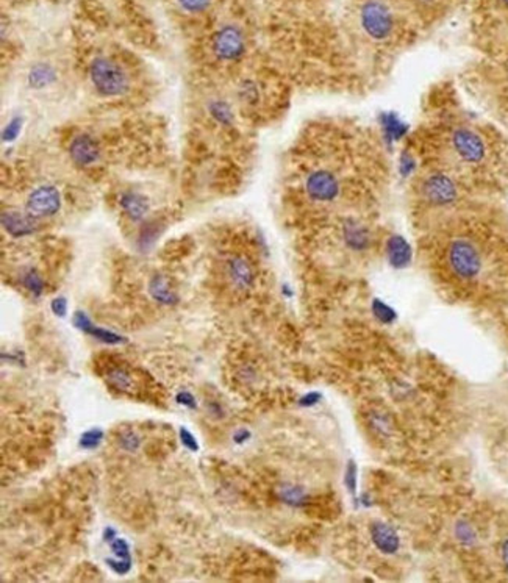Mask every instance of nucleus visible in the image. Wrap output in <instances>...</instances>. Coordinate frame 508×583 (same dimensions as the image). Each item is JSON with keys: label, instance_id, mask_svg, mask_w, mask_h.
Masks as SVG:
<instances>
[{"label": "nucleus", "instance_id": "f704fd0d", "mask_svg": "<svg viewBox=\"0 0 508 583\" xmlns=\"http://www.w3.org/2000/svg\"><path fill=\"white\" fill-rule=\"evenodd\" d=\"M107 564L111 568L113 573H116L117 575H126L130 573V569H132V563L128 562H121V560H113V558H108Z\"/></svg>", "mask_w": 508, "mask_h": 583}, {"label": "nucleus", "instance_id": "20e7f679", "mask_svg": "<svg viewBox=\"0 0 508 583\" xmlns=\"http://www.w3.org/2000/svg\"><path fill=\"white\" fill-rule=\"evenodd\" d=\"M360 24L371 40L385 41L394 32L396 19L383 0H366L360 8Z\"/></svg>", "mask_w": 508, "mask_h": 583}, {"label": "nucleus", "instance_id": "4be33fe9", "mask_svg": "<svg viewBox=\"0 0 508 583\" xmlns=\"http://www.w3.org/2000/svg\"><path fill=\"white\" fill-rule=\"evenodd\" d=\"M371 310H373V315L375 316L377 321L382 324L389 325L398 321V313H396V310L391 308L389 305H387L380 299L373 300V304H371Z\"/></svg>", "mask_w": 508, "mask_h": 583}, {"label": "nucleus", "instance_id": "473e14b6", "mask_svg": "<svg viewBox=\"0 0 508 583\" xmlns=\"http://www.w3.org/2000/svg\"><path fill=\"white\" fill-rule=\"evenodd\" d=\"M72 322H74V325H76V327L78 329V330H82L83 333H88V330L92 327V321L91 319L85 315L83 311H77L76 315H74V319H72Z\"/></svg>", "mask_w": 508, "mask_h": 583}, {"label": "nucleus", "instance_id": "c756f323", "mask_svg": "<svg viewBox=\"0 0 508 583\" xmlns=\"http://www.w3.org/2000/svg\"><path fill=\"white\" fill-rule=\"evenodd\" d=\"M357 474H358V469H357V464L355 462H350L348 463V468H346V474H344V483H346V488L350 494H355L357 493Z\"/></svg>", "mask_w": 508, "mask_h": 583}, {"label": "nucleus", "instance_id": "7c9ffc66", "mask_svg": "<svg viewBox=\"0 0 508 583\" xmlns=\"http://www.w3.org/2000/svg\"><path fill=\"white\" fill-rule=\"evenodd\" d=\"M178 3L189 13H202L210 7L212 0H178Z\"/></svg>", "mask_w": 508, "mask_h": 583}, {"label": "nucleus", "instance_id": "2f4dec72", "mask_svg": "<svg viewBox=\"0 0 508 583\" xmlns=\"http://www.w3.org/2000/svg\"><path fill=\"white\" fill-rule=\"evenodd\" d=\"M178 433H180V441H182L183 447H187V449L191 451V452H197V451H199V443H197V440L194 438V435L191 433L188 430V428L182 427L180 430H178Z\"/></svg>", "mask_w": 508, "mask_h": 583}, {"label": "nucleus", "instance_id": "a211bd4d", "mask_svg": "<svg viewBox=\"0 0 508 583\" xmlns=\"http://www.w3.org/2000/svg\"><path fill=\"white\" fill-rule=\"evenodd\" d=\"M277 496H278V499L283 502V504H287L289 507H294V508H300V507L308 504L307 491L303 489L302 487H299V485L283 483L277 488Z\"/></svg>", "mask_w": 508, "mask_h": 583}, {"label": "nucleus", "instance_id": "f3484780", "mask_svg": "<svg viewBox=\"0 0 508 583\" xmlns=\"http://www.w3.org/2000/svg\"><path fill=\"white\" fill-rule=\"evenodd\" d=\"M380 125L382 132L385 133L387 139L389 141H398L402 139L408 132V124L405 121H402L398 114L393 112H385L380 114Z\"/></svg>", "mask_w": 508, "mask_h": 583}, {"label": "nucleus", "instance_id": "393cba45", "mask_svg": "<svg viewBox=\"0 0 508 583\" xmlns=\"http://www.w3.org/2000/svg\"><path fill=\"white\" fill-rule=\"evenodd\" d=\"M102 440H103L102 428H99V427L90 428V430H86L82 437H80L78 446L83 447L85 451H92V449H96V447H99V444L102 443Z\"/></svg>", "mask_w": 508, "mask_h": 583}, {"label": "nucleus", "instance_id": "f257e3e1", "mask_svg": "<svg viewBox=\"0 0 508 583\" xmlns=\"http://www.w3.org/2000/svg\"><path fill=\"white\" fill-rule=\"evenodd\" d=\"M450 272L457 279L471 281L477 279L482 272L483 260L477 245L469 238H454L448 245L446 252Z\"/></svg>", "mask_w": 508, "mask_h": 583}, {"label": "nucleus", "instance_id": "37998d69", "mask_svg": "<svg viewBox=\"0 0 508 583\" xmlns=\"http://www.w3.org/2000/svg\"><path fill=\"white\" fill-rule=\"evenodd\" d=\"M416 2L421 5H432L435 0H416Z\"/></svg>", "mask_w": 508, "mask_h": 583}, {"label": "nucleus", "instance_id": "4c0bfd02", "mask_svg": "<svg viewBox=\"0 0 508 583\" xmlns=\"http://www.w3.org/2000/svg\"><path fill=\"white\" fill-rule=\"evenodd\" d=\"M322 399V394L318 391H313V392H308V394L302 396L299 399V405L300 407H313V405L318 403Z\"/></svg>", "mask_w": 508, "mask_h": 583}, {"label": "nucleus", "instance_id": "1a4fd4ad", "mask_svg": "<svg viewBox=\"0 0 508 583\" xmlns=\"http://www.w3.org/2000/svg\"><path fill=\"white\" fill-rule=\"evenodd\" d=\"M69 153L72 159L80 166H90L101 158V147L90 134L82 133L72 139Z\"/></svg>", "mask_w": 508, "mask_h": 583}, {"label": "nucleus", "instance_id": "72a5a7b5", "mask_svg": "<svg viewBox=\"0 0 508 583\" xmlns=\"http://www.w3.org/2000/svg\"><path fill=\"white\" fill-rule=\"evenodd\" d=\"M455 533H457L458 539H460V541H463V543H473L475 539L473 529H471V527L468 524H464V523H460L457 525Z\"/></svg>", "mask_w": 508, "mask_h": 583}, {"label": "nucleus", "instance_id": "ddd939ff", "mask_svg": "<svg viewBox=\"0 0 508 583\" xmlns=\"http://www.w3.org/2000/svg\"><path fill=\"white\" fill-rule=\"evenodd\" d=\"M343 238L349 249L362 252L369 249L371 245V232L364 224L357 219H348L343 224Z\"/></svg>", "mask_w": 508, "mask_h": 583}, {"label": "nucleus", "instance_id": "b1692460", "mask_svg": "<svg viewBox=\"0 0 508 583\" xmlns=\"http://www.w3.org/2000/svg\"><path fill=\"white\" fill-rule=\"evenodd\" d=\"M86 335L94 336L96 340L105 342V345H121V342H126L127 341L126 338H124L122 335L115 333V331L107 330V329L96 327V325H92V327L88 330V333H86Z\"/></svg>", "mask_w": 508, "mask_h": 583}, {"label": "nucleus", "instance_id": "39448f33", "mask_svg": "<svg viewBox=\"0 0 508 583\" xmlns=\"http://www.w3.org/2000/svg\"><path fill=\"white\" fill-rule=\"evenodd\" d=\"M421 193L424 200L433 207H449L460 198L458 183L444 173L427 175L421 185Z\"/></svg>", "mask_w": 508, "mask_h": 583}, {"label": "nucleus", "instance_id": "79ce46f5", "mask_svg": "<svg viewBox=\"0 0 508 583\" xmlns=\"http://www.w3.org/2000/svg\"><path fill=\"white\" fill-rule=\"evenodd\" d=\"M502 560H504L505 568L508 569V539L502 544Z\"/></svg>", "mask_w": 508, "mask_h": 583}, {"label": "nucleus", "instance_id": "a19ab883", "mask_svg": "<svg viewBox=\"0 0 508 583\" xmlns=\"http://www.w3.org/2000/svg\"><path fill=\"white\" fill-rule=\"evenodd\" d=\"M115 538H116V530L115 529H111V527H108V529H105V532H103V539H105V541L111 543Z\"/></svg>", "mask_w": 508, "mask_h": 583}, {"label": "nucleus", "instance_id": "7ed1b4c3", "mask_svg": "<svg viewBox=\"0 0 508 583\" xmlns=\"http://www.w3.org/2000/svg\"><path fill=\"white\" fill-rule=\"evenodd\" d=\"M450 149L457 159L466 166H479L488 157V144L482 134L474 128L460 125L450 133Z\"/></svg>", "mask_w": 508, "mask_h": 583}, {"label": "nucleus", "instance_id": "aec40b11", "mask_svg": "<svg viewBox=\"0 0 508 583\" xmlns=\"http://www.w3.org/2000/svg\"><path fill=\"white\" fill-rule=\"evenodd\" d=\"M107 382L113 386V388L119 390L122 392H130L133 391V378L130 374L122 369V367H113L107 372Z\"/></svg>", "mask_w": 508, "mask_h": 583}, {"label": "nucleus", "instance_id": "c03bdc74", "mask_svg": "<svg viewBox=\"0 0 508 583\" xmlns=\"http://www.w3.org/2000/svg\"><path fill=\"white\" fill-rule=\"evenodd\" d=\"M500 2H502V3H504V5H505V7L508 8V0H500Z\"/></svg>", "mask_w": 508, "mask_h": 583}, {"label": "nucleus", "instance_id": "2eb2a0df", "mask_svg": "<svg viewBox=\"0 0 508 583\" xmlns=\"http://www.w3.org/2000/svg\"><path fill=\"white\" fill-rule=\"evenodd\" d=\"M149 294L157 300L158 304H163V305H174L177 304V294L174 293V290L171 288L169 280H167L164 275H153L149 281Z\"/></svg>", "mask_w": 508, "mask_h": 583}, {"label": "nucleus", "instance_id": "6e6552de", "mask_svg": "<svg viewBox=\"0 0 508 583\" xmlns=\"http://www.w3.org/2000/svg\"><path fill=\"white\" fill-rule=\"evenodd\" d=\"M305 189L313 200L332 202L339 194V182L330 171L319 169L307 177Z\"/></svg>", "mask_w": 508, "mask_h": 583}, {"label": "nucleus", "instance_id": "412c9836", "mask_svg": "<svg viewBox=\"0 0 508 583\" xmlns=\"http://www.w3.org/2000/svg\"><path fill=\"white\" fill-rule=\"evenodd\" d=\"M368 424L371 428H373V432L375 435H379V437H385V438L389 437V433H391V428H393V424H391V421H389L388 415L385 413V411H379V410L371 411Z\"/></svg>", "mask_w": 508, "mask_h": 583}, {"label": "nucleus", "instance_id": "f03ea898", "mask_svg": "<svg viewBox=\"0 0 508 583\" xmlns=\"http://www.w3.org/2000/svg\"><path fill=\"white\" fill-rule=\"evenodd\" d=\"M90 78L99 94L113 97L121 96L128 89V77L113 60L99 57L90 66Z\"/></svg>", "mask_w": 508, "mask_h": 583}, {"label": "nucleus", "instance_id": "5701e85b", "mask_svg": "<svg viewBox=\"0 0 508 583\" xmlns=\"http://www.w3.org/2000/svg\"><path fill=\"white\" fill-rule=\"evenodd\" d=\"M22 284L35 297H40L42 291H44V280L41 279V275L36 272L35 269H28V271L22 275Z\"/></svg>", "mask_w": 508, "mask_h": 583}, {"label": "nucleus", "instance_id": "f8f14e48", "mask_svg": "<svg viewBox=\"0 0 508 583\" xmlns=\"http://www.w3.org/2000/svg\"><path fill=\"white\" fill-rule=\"evenodd\" d=\"M36 218L28 213L19 211H3L2 213V225L11 236L21 238L32 235L36 230Z\"/></svg>", "mask_w": 508, "mask_h": 583}, {"label": "nucleus", "instance_id": "a878e982", "mask_svg": "<svg viewBox=\"0 0 508 583\" xmlns=\"http://www.w3.org/2000/svg\"><path fill=\"white\" fill-rule=\"evenodd\" d=\"M210 113H212L213 118L221 122V124H230L233 121V113L230 107H228V103H226L224 101H216L213 102L212 105H210Z\"/></svg>", "mask_w": 508, "mask_h": 583}, {"label": "nucleus", "instance_id": "58836bf2", "mask_svg": "<svg viewBox=\"0 0 508 583\" xmlns=\"http://www.w3.org/2000/svg\"><path fill=\"white\" fill-rule=\"evenodd\" d=\"M414 169V159L410 155V153H404L400 158V173L404 175H408L410 173H413Z\"/></svg>", "mask_w": 508, "mask_h": 583}, {"label": "nucleus", "instance_id": "c9c22d12", "mask_svg": "<svg viewBox=\"0 0 508 583\" xmlns=\"http://www.w3.org/2000/svg\"><path fill=\"white\" fill-rule=\"evenodd\" d=\"M176 401L180 403V405H183V407H188V408H191V410H194L196 407H197V402H196V399H194V396L191 394L189 391H182V392H178L177 394V397H176Z\"/></svg>", "mask_w": 508, "mask_h": 583}, {"label": "nucleus", "instance_id": "423d86ee", "mask_svg": "<svg viewBox=\"0 0 508 583\" xmlns=\"http://www.w3.org/2000/svg\"><path fill=\"white\" fill-rule=\"evenodd\" d=\"M246 51L244 35L238 27H222L213 40V52L216 57L224 61H233L243 57Z\"/></svg>", "mask_w": 508, "mask_h": 583}, {"label": "nucleus", "instance_id": "cd10ccee", "mask_svg": "<svg viewBox=\"0 0 508 583\" xmlns=\"http://www.w3.org/2000/svg\"><path fill=\"white\" fill-rule=\"evenodd\" d=\"M22 124H24V119L21 116H16V118L11 119L8 122V125L5 127L2 138L5 143H10V141H15L17 137H19V133L22 130Z\"/></svg>", "mask_w": 508, "mask_h": 583}, {"label": "nucleus", "instance_id": "c85d7f7f", "mask_svg": "<svg viewBox=\"0 0 508 583\" xmlns=\"http://www.w3.org/2000/svg\"><path fill=\"white\" fill-rule=\"evenodd\" d=\"M119 444H121L122 449H126L128 452H133V451H136L139 447L141 440H139L138 435H136L133 430H126V432L121 433Z\"/></svg>", "mask_w": 508, "mask_h": 583}, {"label": "nucleus", "instance_id": "ea45409f", "mask_svg": "<svg viewBox=\"0 0 508 583\" xmlns=\"http://www.w3.org/2000/svg\"><path fill=\"white\" fill-rule=\"evenodd\" d=\"M249 438H251V432L246 430V428H239V430L233 435V441L238 444L246 443Z\"/></svg>", "mask_w": 508, "mask_h": 583}, {"label": "nucleus", "instance_id": "e433bc0d", "mask_svg": "<svg viewBox=\"0 0 508 583\" xmlns=\"http://www.w3.org/2000/svg\"><path fill=\"white\" fill-rule=\"evenodd\" d=\"M51 308L58 317H65L66 313H67V300L65 297L53 299L52 304H51Z\"/></svg>", "mask_w": 508, "mask_h": 583}, {"label": "nucleus", "instance_id": "4468645a", "mask_svg": "<svg viewBox=\"0 0 508 583\" xmlns=\"http://www.w3.org/2000/svg\"><path fill=\"white\" fill-rule=\"evenodd\" d=\"M371 538H373V543L382 554L393 555L400 548L399 535L391 525L385 523H374L371 525Z\"/></svg>", "mask_w": 508, "mask_h": 583}, {"label": "nucleus", "instance_id": "9b49d317", "mask_svg": "<svg viewBox=\"0 0 508 583\" xmlns=\"http://www.w3.org/2000/svg\"><path fill=\"white\" fill-rule=\"evenodd\" d=\"M387 259L396 269H405L413 260L412 245L400 235H391L387 241Z\"/></svg>", "mask_w": 508, "mask_h": 583}, {"label": "nucleus", "instance_id": "9d476101", "mask_svg": "<svg viewBox=\"0 0 508 583\" xmlns=\"http://www.w3.org/2000/svg\"><path fill=\"white\" fill-rule=\"evenodd\" d=\"M227 274L233 286L243 291L252 288L253 281H255V272H253L252 265L244 259V256H239V255L232 256V259L228 260Z\"/></svg>", "mask_w": 508, "mask_h": 583}, {"label": "nucleus", "instance_id": "6ab92c4d", "mask_svg": "<svg viewBox=\"0 0 508 583\" xmlns=\"http://www.w3.org/2000/svg\"><path fill=\"white\" fill-rule=\"evenodd\" d=\"M57 78V73L47 64H36L28 73V83L32 88H44Z\"/></svg>", "mask_w": 508, "mask_h": 583}, {"label": "nucleus", "instance_id": "dca6fc26", "mask_svg": "<svg viewBox=\"0 0 508 583\" xmlns=\"http://www.w3.org/2000/svg\"><path fill=\"white\" fill-rule=\"evenodd\" d=\"M122 211L132 220H141L149 211V202L144 195L136 193H124L119 199Z\"/></svg>", "mask_w": 508, "mask_h": 583}, {"label": "nucleus", "instance_id": "0eeeda50", "mask_svg": "<svg viewBox=\"0 0 508 583\" xmlns=\"http://www.w3.org/2000/svg\"><path fill=\"white\" fill-rule=\"evenodd\" d=\"M61 207V198L58 189L52 185H44L36 188L28 195L26 210L33 218H47L58 213Z\"/></svg>", "mask_w": 508, "mask_h": 583}, {"label": "nucleus", "instance_id": "bb28decb", "mask_svg": "<svg viewBox=\"0 0 508 583\" xmlns=\"http://www.w3.org/2000/svg\"><path fill=\"white\" fill-rule=\"evenodd\" d=\"M110 548H111V550H113V554L116 555V560L132 563V555H130V548H128V543L126 541V539L115 538L113 541L110 543Z\"/></svg>", "mask_w": 508, "mask_h": 583}]
</instances>
